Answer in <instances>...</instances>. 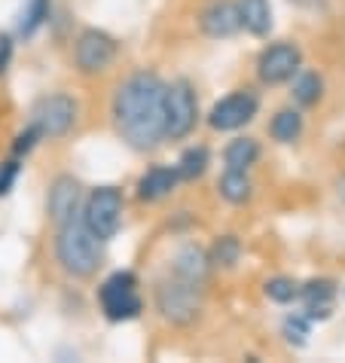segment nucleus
Returning <instances> with one entry per match:
<instances>
[{
	"label": "nucleus",
	"mask_w": 345,
	"mask_h": 363,
	"mask_svg": "<svg viewBox=\"0 0 345 363\" xmlns=\"http://www.w3.org/2000/svg\"><path fill=\"white\" fill-rule=\"evenodd\" d=\"M114 125L131 150H153L165 138V83L156 74H131L114 95Z\"/></svg>",
	"instance_id": "f257e3e1"
},
{
	"label": "nucleus",
	"mask_w": 345,
	"mask_h": 363,
	"mask_svg": "<svg viewBox=\"0 0 345 363\" xmlns=\"http://www.w3.org/2000/svg\"><path fill=\"white\" fill-rule=\"evenodd\" d=\"M101 241L98 235L89 232V226L83 223V217H70L67 223L58 226V238H55V257L62 269L74 278H89L95 275V269L101 266Z\"/></svg>",
	"instance_id": "f03ea898"
},
{
	"label": "nucleus",
	"mask_w": 345,
	"mask_h": 363,
	"mask_svg": "<svg viewBox=\"0 0 345 363\" xmlns=\"http://www.w3.org/2000/svg\"><path fill=\"white\" fill-rule=\"evenodd\" d=\"M156 308L168 324L187 327L202 311V284H192L177 275H171L156 284Z\"/></svg>",
	"instance_id": "7ed1b4c3"
},
{
	"label": "nucleus",
	"mask_w": 345,
	"mask_h": 363,
	"mask_svg": "<svg viewBox=\"0 0 345 363\" xmlns=\"http://www.w3.org/2000/svg\"><path fill=\"white\" fill-rule=\"evenodd\" d=\"M98 302H101V311H104L107 320H135L144 308L138 294V278L131 272H114L104 284L98 287Z\"/></svg>",
	"instance_id": "20e7f679"
},
{
	"label": "nucleus",
	"mask_w": 345,
	"mask_h": 363,
	"mask_svg": "<svg viewBox=\"0 0 345 363\" xmlns=\"http://www.w3.org/2000/svg\"><path fill=\"white\" fill-rule=\"evenodd\" d=\"M83 223L101 241H110L119 232V223H123V193L116 186L92 189V196L86 199L83 208Z\"/></svg>",
	"instance_id": "39448f33"
},
{
	"label": "nucleus",
	"mask_w": 345,
	"mask_h": 363,
	"mask_svg": "<svg viewBox=\"0 0 345 363\" xmlns=\"http://www.w3.org/2000/svg\"><path fill=\"white\" fill-rule=\"evenodd\" d=\"M199 104L187 79H175L165 86V138H187L196 125Z\"/></svg>",
	"instance_id": "423d86ee"
},
{
	"label": "nucleus",
	"mask_w": 345,
	"mask_h": 363,
	"mask_svg": "<svg viewBox=\"0 0 345 363\" xmlns=\"http://www.w3.org/2000/svg\"><path fill=\"white\" fill-rule=\"evenodd\" d=\"M77 113H80V107L70 95H49V98H40L34 104L31 123L40 128L43 138H62L74 128Z\"/></svg>",
	"instance_id": "0eeeda50"
},
{
	"label": "nucleus",
	"mask_w": 345,
	"mask_h": 363,
	"mask_svg": "<svg viewBox=\"0 0 345 363\" xmlns=\"http://www.w3.org/2000/svg\"><path fill=\"white\" fill-rule=\"evenodd\" d=\"M74 58H77L80 74H101V70H107L114 65L116 40L104 31H98V28H86V31L77 37Z\"/></svg>",
	"instance_id": "6e6552de"
},
{
	"label": "nucleus",
	"mask_w": 345,
	"mask_h": 363,
	"mask_svg": "<svg viewBox=\"0 0 345 363\" xmlns=\"http://www.w3.org/2000/svg\"><path fill=\"white\" fill-rule=\"evenodd\" d=\"M257 107H260L257 95L248 92V89H241V92L220 98L217 104L211 107L208 123H211V128H217V132H236V128H241L257 116Z\"/></svg>",
	"instance_id": "1a4fd4ad"
},
{
	"label": "nucleus",
	"mask_w": 345,
	"mask_h": 363,
	"mask_svg": "<svg viewBox=\"0 0 345 363\" xmlns=\"http://www.w3.org/2000/svg\"><path fill=\"white\" fill-rule=\"evenodd\" d=\"M300 65H302V55L293 43H272L260 52L257 74H260L263 83L278 86V83H288V79L297 77Z\"/></svg>",
	"instance_id": "9d476101"
},
{
	"label": "nucleus",
	"mask_w": 345,
	"mask_h": 363,
	"mask_svg": "<svg viewBox=\"0 0 345 363\" xmlns=\"http://www.w3.org/2000/svg\"><path fill=\"white\" fill-rule=\"evenodd\" d=\"M199 25L208 37H232L241 28V18H239V6L232 0H211V4L202 9L199 16Z\"/></svg>",
	"instance_id": "9b49d317"
},
{
	"label": "nucleus",
	"mask_w": 345,
	"mask_h": 363,
	"mask_svg": "<svg viewBox=\"0 0 345 363\" xmlns=\"http://www.w3.org/2000/svg\"><path fill=\"white\" fill-rule=\"evenodd\" d=\"M77 205H80V184L67 174L55 177L53 186H49V196H46V208H49L53 223L62 226L70 217H77Z\"/></svg>",
	"instance_id": "f8f14e48"
},
{
	"label": "nucleus",
	"mask_w": 345,
	"mask_h": 363,
	"mask_svg": "<svg viewBox=\"0 0 345 363\" xmlns=\"http://www.w3.org/2000/svg\"><path fill=\"white\" fill-rule=\"evenodd\" d=\"M177 168H168V165H156V168H150L144 177L138 180V199L141 201H159V199H165L171 189L177 186Z\"/></svg>",
	"instance_id": "ddd939ff"
},
{
	"label": "nucleus",
	"mask_w": 345,
	"mask_h": 363,
	"mask_svg": "<svg viewBox=\"0 0 345 363\" xmlns=\"http://www.w3.org/2000/svg\"><path fill=\"white\" fill-rule=\"evenodd\" d=\"M208 269H211L208 254H205V250H199V247H192V245L184 247L175 257V275L184 278V281H192V284H205Z\"/></svg>",
	"instance_id": "4468645a"
},
{
	"label": "nucleus",
	"mask_w": 345,
	"mask_h": 363,
	"mask_svg": "<svg viewBox=\"0 0 345 363\" xmlns=\"http://www.w3.org/2000/svg\"><path fill=\"white\" fill-rule=\"evenodd\" d=\"M239 18H241V28L253 37H263L269 34L272 28V6L269 0H239Z\"/></svg>",
	"instance_id": "2eb2a0df"
},
{
	"label": "nucleus",
	"mask_w": 345,
	"mask_h": 363,
	"mask_svg": "<svg viewBox=\"0 0 345 363\" xmlns=\"http://www.w3.org/2000/svg\"><path fill=\"white\" fill-rule=\"evenodd\" d=\"M251 177L248 171H239V168H226V174L220 177V196L232 201V205H245L251 199Z\"/></svg>",
	"instance_id": "dca6fc26"
},
{
	"label": "nucleus",
	"mask_w": 345,
	"mask_h": 363,
	"mask_svg": "<svg viewBox=\"0 0 345 363\" xmlns=\"http://www.w3.org/2000/svg\"><path fill=\"white\" fill-rule=\"evenodd\" d=\"M257 156H260V147L253 138H236L226 147V153H223L226 168H239V171H248L253 162H257Z\"/></svg>",
	"instance_id": "f3484780"
},
{
	"label": "nucleus",
	"mask_w": 345,
	"mask_h": 363,
	"mask_svg": "<svg viewBox=\"0 0 345 363\" xmlns=\"http://www.w3.org/2000/svg\"><path fill=\"white\" fill-rule=\"evenodd\" d=\"M49 18V0H25L22 16H18V34L34 37Z\"/></svg>",
	"instance_id": "a211bd4d"
},
{
	"label": "nucleus",
	"mask_w": 345,
	"mask_h": 363,
	"mask_svg": "<svg viewBox=\"0 0 345 363\" xmlns=\"http://www.w3.org/2000/svg\"><path fill=\"white\" fill-rule=\"evenodd\" d=\"M269 132L275 140H281V144H293V140L302 135V116L297 110H281V113H275V119H272Z\"/></svg>",
	"instance_id": "6ab92c4d"
},
{
	"label": "nucleus",
	"mask_w": 345,
	"mask_h": 363,
	"mask_svg": "<svg viewBox=\"0 0 345 363\" xmlns=\"http://www.w3.org/2000/svg\"><path fill=\"white\" fill-rule=\"evenodd\" d=\"M205 168H208V150L205 147H190L177 162V174L184 180H196V177L205 174Z\"/></svg>",
	"instance_id": "aec40b11"
},
{
	"label": "nucleus",
	"mask_w": 345,
	"mask_h": 363,
	"mask_svg": "<svg viewBox=\"0 0 345 363\" xmlns=\"http://www.w3.org/2000/svg\"><path fill=\"white\" fill-rule=\"evenodd\" d=\"M321 89H324V83H321V77L318 74H312V70H306V74H300L297 70V79H293V98L300 101V104H314V101L321 98Z\"/></svg>",
	"instance_id": "412c9836"
},
{
	"label": "nucleus",
	"mask_w": 345,
	"mask_h": 363,
	"mask_svg": "<svg viewBox=\"0 0 345 363\" xmlns=\"http://www.w3.org/2000/svg\"><path fill=\"white\" fill-rule=\"evenodd\" d=\"M239 257H241V245H239V238L236 235H223L214 241V247H211V263L214 266H236L239 263Z\"/></svg>",
	"instance_id": "4be33fe9"
},
{
	"label": "nucleus",
	"mask_w": 345,
	"mask_h": 363,
	"mask_svg": "<svg viewBox=\"0 0 345 363\" xmlns=\"http://www.w3.org/2000/svg\"><path fill=\"white\" fill-rule=\"evenodd\" d=\"M266 296L284 306V302H293L300 296V284L290 278H272V281H266Z\"/></svg>",
	"instance_id": "5701e85b"
},
{
	"label": "nucleus",
	"mask_w": 345,
	"mask_h": 363,
	"mask_svg": "<svg viewBox=\"0 0 345 363\" xmlns=\"http://www.w3.org/2000/svg\"><path fill=\"white\" fill-rule=\"evenodd\" d=\"M40 140H43V135H40V128H37L34 123H28V125L22 128V132L16 135V140H13V156H18V159L28 156V153H31V150L40 144Z\"/></svg>",
	"instance_id": "b1692460"
},
{
	"label": "nucleus",
	"mask_w": 345,
	"mask_h": 363,
	"mask_svg": "<svg viewBox=\"0 0 345 363\" xmlns=\"http://www.w3.org/2000/svg\"><path fill=\"white\" fill-rule=\"evenodd\" d=\"M18 171H22V159H18V156H9V159L0 162V199L9 196V189L16 186Z\"/></svg>",
	"instance_id": "393cba45"
},
{
	"label": "nucleus",
	"mask_w": 345,
	"mask_h": 363,
	"mask_svg": "<svg viewBox=\"0 0 345 363\" xmlns=\"http://www.w3.org/2000/svg\"><path fill=\"white\" fill-rule=\"evenodd\" d=\"M309 324H312V320H309L306 315H297V318H290L288 324H284V333H288V339H290V342H306V336H309Z\"/></svg>",
	"instance_id": "a878e982"
},
{
	"label": "nucleus",
	"mask_w": 345,
	"mask_h": 363,
	"mask_svg": "<svg viewBox=\"0 0 345 363\" xmlns=\"http://www.w3.org/2000/svg\"><path fill=\"white\" fill-rule=\"evenodd\" d=\"M13 52H16V46H13V37H9V34H0V77L6 74L9 62H13Z\"/></svg>",
	"instance_id": "bb28decb"
},
{
	"label": "nucleus",
	"mask_w": 345,
	"mask_h": 363,
	"mask_svg": "<svg viewBox=\"0 0 345 363\" xmlns=\"http://www.w3.org/2000/svg\"><path fill=\"white\" fill-rule=\"evenodd\" d=\"M339 196L345 199V180H342V184H339Z\"/></svg>",
	"instance_id": "cd10ccee"
}]
</instances>
